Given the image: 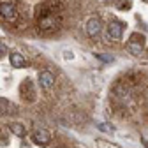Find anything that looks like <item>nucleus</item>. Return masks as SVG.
<instances>
[{"instance_id": "obj_1", "label": "nucleus", "mask_w": 148, "mask_h": 148, "mask_svg": "<svg viewBox=\"0 0 148 148\" xmlns=\"http://www.w3.org/2000/svg\"><path fill=\"white\" fill-rule=\"evenodd\" d=\"M64 9V5L58 2V0H48V2H42L35 7V16L39 18H46V16H53V14H60Z\"/></svg>"}, {"instance_id": "obj_2", "label": "nucleus", "mask_w": 148, "mask_h": 148, "mask_svg": "<svg viewBox=\"0 0 148 148\" xmlns=\"http://www.w3.org/2000/svg\"><path fill=\"white\" fill-rule=\"evenodd\" d=\"M37 25H39V30L42 34H53V32H57L62 27V16L60 14H53V16L41 18Z\"/></svg>"}, {"instance_id": "obj_3", "label": "nucleus", "mask_w": 148, "mask_h": 148, "mask_svg": "<svg viewBox=\"0 0 148 148\" xmlns=\"http://www.w3.org/2000/svg\"><path fill=\"white\" fill-rule=\"evenodd\" d=\"M0 16H2L5 21L14 23L18 20V9H16V5L9 4V2H2V4H0Z\"/></svg>"}, {"instance_id": "obj_4", "label": "nucleus", "mask_w": 148, "mask_h": 148, "mask_svg": "<svg viewBox=\"0 0 148 148\" xmlns=\"http://www.w3.org/2000/svg\"><path fill=\"white\" fill-rule=\"evenodd\" d=\"M127 51L131 55H134V57L141 55V51H143V37L132 35L131 39H129V42H127Z\"/></svg>"}, {"instance_id": "obj_5", "label": "nucleus", "mask_w": 148, "mask_h": 148, "mask_svg": "<svg viewBox=\"0 0 148 148\" xmlns=\"http://www.w3.org/2000/svg\"><path fill=\"white\" fill-rule=\"evenodd\" d=\"M122 34H123V23L120 21H109L108 25V37H111V39H122Z\"/></svg>"}, {"instance_id": "obj_6", "label": "nucleus", "mask_w": 148, "mask_h": 148, "mask_svg": "<svg viewBox=\"0 0 148 148\" xmlns=\"http://www.w3.org/2000/svg\"><path fill=\"white\" fill-rule=\"evenodd\" d=\"M101 30H102L101 20H97V18H92V20L86 21V34H88L90 37H97V35L101 34Z\"/></svg>"}, {"instance_id": "obj_7", "label": "nucleus", "mask_w": 148, "mask_h": 148, "mask_svg": "<svg viewBox=\"0 0 148 148\" xmlns=\"http://www.w3.org/2000/svg\"><path fill=\"white\" fill-rule=\"evenodd\" d=\"M20 92H21V97H23V99H28V101H34V99H35V90H34V85H32L30 79H25V81L21 83Z\"/></svg>"}, {"instance_id": "obj_8", "label": "nucleus", "mask_w": 148, "mask_h": 148, "mask_svg": "<svg viewBox=\"0 0 148 148\" xmlns=\"http://www.w3.org/2000/svg\"><path fill=\"white\" fill-rule=\"evenodd\" d=\"M32 139H34L37 145H41V146H46V145L49 143V139H51V134L46 131V129H41V131H35V132H34Z\"/></svg>"}, {"instance_id": "obj_9", "label": "nucleus", "mask_w": 148, "mask_h": 148, "mask_svg": "<svg viewBox=\"0 0 148 148\" xmlns=\"http://www.w3.org/2000/svg\"><path fill=\"white\" fill-rule=\"evenodd\" d=\"M39 83H41V86H42V88L49 90V88L55 85V76H53L49 71H42V72L39 74Z\"/></svg>"}, {"instance_id": "obj_10", "label": "nucleus", "mask_w": 148, "mask_h": 148, "mask_svg": "<svg viewBox=\"0 0 148 148\" xmlns=\"http://www.w3.org/2000/svg\"><path fill=\"white\" fill-rule=\"evenodd\" d=\"M9 60H11V65L16 67V69H21V67L27 65V60L23 58V55H20V53H12L9 57Z\"/></svg>"}, {"instance_id": "obj_11", "label": "nucleus", "mask_w": 148, "mask_h": 148, "mask_svg": "<svg viewBox=\"0 0 148 148\" xmlns=\"http://www.w3.org/2000/svg\"><path fill=\"white\" fill-rule=\"evenodd\" d=\"M16 106L11 104L9 101H5L4 97H0V115H9V113H14Z\"/></svg>"}, {"instance_id": "obj_12", "label": "nucleus", "mask_w": 148, "mask_h": 148, "mask_svg": "<svg viewBox=\"0 0 148 148\" xmlns=\"http://www.w3.org/2000/svg\"><path fill=\"white\" fill-rule=\"evenodd\" d=\"M11 132L16 134V136H20V138H23L25 136V127H23V123H20V122L11 123Z\"/></svg>"}, {"instance_id": "obj_13", "label": "nucleus", "mask_w": 148, "mask_h": 148, "mask_svg": "<svg viewBox=\"0 0 148 148\" xmlns=\"http://www.w3.org/2000/svg\"><path fill=\"white\" fill-rule=\"evenodd\" d=\"M5 55H7V46H5L2 41H0V58H4Z\"/></svg>"}, {"instance_id": "obj_14", "label": "nucleus", "mask_w": 148, "mask_h": 148, "mask_svg": "<svg viewBox=\"0 0 148 148\" xmlns=\"http://www.w3.org/2000/svg\"><path fill=\"white\" fill-rule=\"evenodd\" d=\"M97 57H99L101 60H104V62H109V60H113L111 57H104V55H97Z\"/></svg>"}, {"instance_id": "obj_15", "label": "nucleus", "mask_w": 148, "mask_h": 148, "mask_svg": "<svg viewBox=\"0 0 148 148\" xmlns=\"http://www.w3.org/2000/svg\"><path fill=\"white\" fill-rule=\"evenodd\" d=\"M64 57H65V58H72V53H71V51H64Z\"/></svg>"}, {"instance_id": "obj_16", "label": "nucleus", "mask_w": 148, "mask_h": 148, "mask_svg": "<svg viewBox=\"0 0 148 148\" xmlns=\"http://www.w3.org/2000/svg\"><path fill=\"white\" fill-rule=\"evenodd\" d=\"M145 2H148V0H145Z\"/></svg>"}]
</instances>
